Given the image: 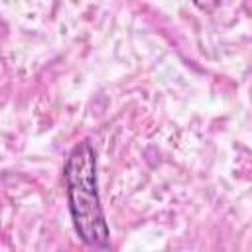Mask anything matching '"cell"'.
<instances>
[{
    "mask_svg": "<svg viewBox=\"0 0 252 252\" xmlns=\"http://www.w3.org/2000/svg\"><path fill=\"white\" fill-rule=\"evenodd\" d=\"M63 181L67 191L69 213L77 236L93 248H108L110 230L104 220L98 181H96V154L89 140L79 142L67 156L63 167Z\"/></svg>",
    "mask_w": 252,
    "mask_h": 252,
    "instance_id": "1",
    "label": "cell"
}]
</instances>
